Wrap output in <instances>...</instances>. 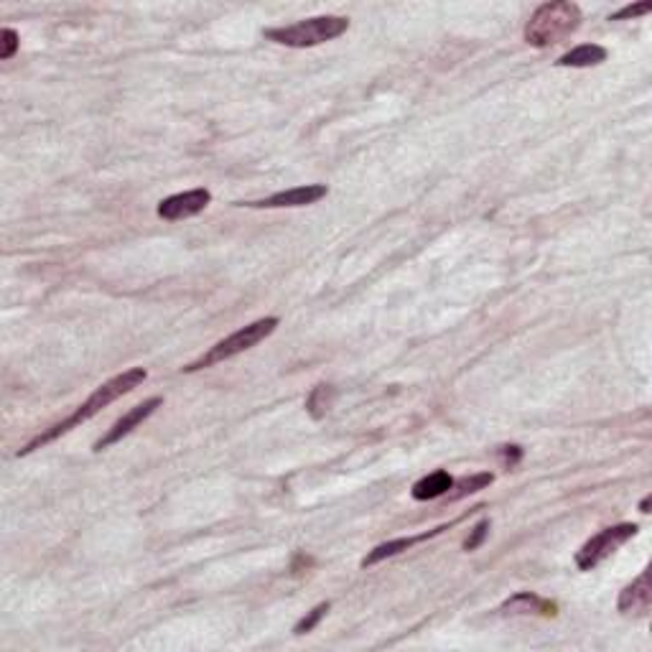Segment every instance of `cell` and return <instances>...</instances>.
<instances>
[{"instance_id":"8","label":"cell","mask_w":652,"mask_h":652,"mask_svg":"<svg viewBox=\"0 0 652 652\" xmlns=\"http://www.w3.org/2000/svg\"><path fill=\"white\" fill-rule=\"evenodd\" d=\"M161 397H151V400H145V403H141V405H135V408H130L123 418H117L113 424V428L102 436V439L95 443V452H105V449H110L113 443H117V441H123L128 433H133V428H138V425L143 424V421H148L154 413H156V408H161Z\"/></svg>"},{"instance_id":"4","label":"cell","mask_w":652,"mask_h":652,"mask_svg":"<svg viewBox=\"0 0 652 652\" xmlns=\"http://www.w3.org/2000/svg\"><path fill=\"white\" fill-rule=\"evenodd\" d=\"M347 29H349V18L319 15V18H309V21H298L293 26L268 29L265 39L281 43V46H291V49H312V46L331 42V39H340L341 33H347Z\"/></svg>"},{"instance_id":"20","label":"cell","mask_w":652,"mask_h":652,"mask_svg":"<svg viewBox=\"0 0 652 652\" xmlns=\"http://www.w3.org/2000/svg\"><path fill=\"white\" fill-rule=\"evenodd\" d=\"M499 456L505 459L508 467H515V464L523 459V449H520V446H502V449H499Z\"/></svg>"},{"instance_id":"13","label":"cell","mask_w":652,"mask_h":652,"mask_svg":"<svg viewBox=\"0 0 652 652\" xmlns=\"http://www.w3.org/2000/svg\"><path fill=\"white\" fill-rule=\"evenodd\" d=\"M601 61H607V49H604V46H599V43H582V46H576V49H571L568 54H564L555 64H558V67H576V70H583V67H596V64H601Z\"/></svg>"},{"instance_id":"10","label":"cell","mask_w":652,"mask_h":652,"mask_svg":"<svg viewBox=\"0 0 652 652\" xmlns=\"http://www.w3.org/2000/svg\"><path fill=\"white\" fill-rule=\"evenodd\" d=\"M461 520V517H459ZM459 520H454L452 525H456ZM452 525H441V527H436V530H428V533H421V536H413V538H396V540H387V543H380L377 548H372L365 558H362V568H369V566H375V564H380V561H385V558H393V555L397 554H403V551H408V548H413V545H418V543H424V540L428 538H436L439 533H443V530H449Z\"/></svg>"},{"instance_id":"3","label":"cell","mask_w":652,"mask_h":652,"mask_svg":"<svg viewBox=\"0 0 652 652\" xmlns=\"http://www.w3.org/2000/svg\"><path fill=\"white\" fill-rule=\"evenodd\" d=\"M278 319L275 316H265V319H257L253 324L242 326L238 329L235 334H229L225 337L222 341H217L214 347H210L204 355L194 359V362H189L184 368V372H199V369H207V368H214V365H219V362H228L232 357L242 355V352H247V349H253L257 347L260 341H265L278 329Z\"/></svg>"},{"instance_id":"2","label":"cell","mask_w":652,"mask_h":652,"mask_svg":"<svg viewBox=\"0 0 652 652\" xmlns=\"http://www.w3.org/2000/svg\"><path fill=\"white\" fill-rule=\"evenodd\" d=\"M582 8L571 0H554L543 3L530 15L525 26V42L536 49H548L554 43L568 39L573 31L582 26Z\"/></svg>"},{"instance_id":"18","label":"cell","mask_w":652,"mask_h":652,"mask_svg":"<svg viewBox=\"0 0 652 652\" xmlns=\"http://www.w3.org/2000/svg\"><path fill=\"white\" fill-rule=\"evenodd\" d=\"M18 33L14 29H3L0 31V59L5 61V59L15 57V51H18Z\"/></svg>"},{"instance_id":"17","label":"cell","mask_w":652,"mask_h":652,"mask_svg":"<svg viewBox=\"0 0 652 652\" xmlns=\"http://www.w3.org/2000/svg\"><path fill=\"white\" fill-rule=\"evenodd\" d=\"M489 536V520L484 517L480 523L471 527V533H469V538L464 540V551H477L480 545L484 543V538Z\"/></svg>"},{"instance_id":"1","label":"cell","mask_w":652,"mask_h":652,"mask_svg":"<svg viewBox=\"0 0 652 652\" xmlns=\"http://www.w3.org/2000/svg\"><path fill=\"white\" fill-rule=\"evenodd\" d=\"M145 377H148V372L143 368H130L126 369L123 375H115L113 380H107V383H102L92 393V396L87 397L85 403L82 405H77V411L71 413L70 418H64V421H59V424H54L49 431H43V433H39L36 439H31L21 452H18V456H26L31 454V452H36V449H42V446H46V443H51V441H57L59 436H64V433H70L71 428H77L79 424H87L89 418H95L102 408H107L110 403H115L117 397H123V396H128V393H133L138 385L145 383Z\"/></svg>"},{"instance_id":"5","label":"cell","mask_w":652,"mask_h":652,"mask_svg":"<svg viewBox=\"0 0 652 652\" xmlns=\"http://www.w3.org/2000/svg\"><path fill=\"white\" fill-rule=\"evenodd\" d=\"M639 533V527L635 523H619L604 527L599 536L583 543V548L576 554V566L582 571H591L601 561H607L617 548H622L627 540H632Z\"/></svg>"},{"instance_id":"16","label":"cell","mask_w":652,"mask_h":652,"mask_svg":"<svg viewBox=\"0 0 652 652\" xmlns=\"http://www.w3.org/2000/svg\"><path fill=\"white\" fill-rule=\"evenodd\" d=\"M329 610H331V604H329V601H321L319 607H313L312 611H306V617L298 619L296 627H293V632H296V635H306V632L316 629V624L324 619L326 614H329Z\"/></svg>"},{"instance_id":"7","label":"cell","mask_w":652,"mask_h":652,"mask_svg":"<svg viewBox=\"0 0 652 652\" xmlns=\"http://www.w3.org/2000/svg\"><path fill=\"white\" fill-rule=\"evenodd\" d=\"M212 201V191L210 189H191V191H182L166 197L158 204V217L169 219V222H179V219H189L194 214L204 212Z\"/></svg>"},{"instance_id":"21","label":"cell","mask_w":652,"mask_h":652,"mask_svg":"<svg viewBox=\"0 0 652 652\" xmlns=\"http://www.w3.org/2000/svg\"><path fill=\"white\" fill-rule=\"evenodd\" d=\"M639 512H642V515H647V512H650V497H645V499L639 502Z\"/></svg>"},{"instance_id":"12","label":"cell","mask_w":652,"mask_h":652,"mask_svg":"<svg viewBox=\"0 0 652 652\" xmlns=\"http://www.w3.org/2000/svg\"><path fill=\"white\" fill-rule=\"evenodd\" d=\"M452 484H454V477H452L449 471L439 469V471H433V474H428V477H424V480H418V482L413 484V499L428 502V499L449 495Z\"/></svg>"},{"instance_id":"14","label":"cell","mask_w":652,"mask_h":652,"mask_svg":"<svg viewBox=\"0 0 652 652\" xmlns=\"http://www.w3.org/2000/svg\"><path fill=\"white\" fill-rule=\"evenodd\" d=\"M492 482H495V474H492V471H480V474H471V477H461L459 482L452 484L449 499L456 502V499H464V497L469 495H477V492L487 489Z\"/></svg>"},{"instance_id":"9","label":"cell","mask_w":652,"mask_h":652,"mask_svg":"<svg viewBox=\"0 0 652 652\" xmlns=\"http://www.w3.org/2000/svg\"><path fill=\"white\" fill-rule=\"evenodd\" d=\"M652 604V582H650V568L639 573L638 582H632L629 586H624L619 601H617V610L622 614H647Z\"/></svg>"},{"instance_id":"6","label":"cell","mask_w":652,"mask_h":652,"mask_svg":"<svg viewBox=\"0 0 652 652\" xmlns=\"http://www.w3.org/2000/svg\"><path fill=\"white\" fill-rule=\"evenodd\" d=\"M329 194L324 184H306L296 186V189H285V191H275L270 197L260 199V201H245L240 207H250V210H285V207H309L316 204Z\"/></svg>"},{"instance_id":"19","label":"cell","mask_w":652,"mask_h":652,"mask_svg":"<svg viewBox=\"0 0 652 652\" xmlns=\"http://www.w3.org/2000/svg\"><path fill=\"white\" fill-rule=\"evenodd\" d=\"M652 11V3H638V5H624V8H619L617 14H611L610 15V21H629V18H638V15H645V14H650Z\"/></svg>"},{"instance_id":"11","label":"cell","mask_w":652,"mask_h":652,"mask_svg":"<svg viewBox=\"0 0 652 652\" xmlns=\"http://www.w3.org/2000/svg\"><path fill=\"white\" fill-rule=\"evenodd\" d=\"M502 614H540V617H555L558 607L555 601H548L543 596L533 594V591H520V594L510 596L502 607Z\"/></svg>"},{"instance_id":"15","label":"cell","mask_w":652,"mask_h":652,"mask_svg":"<svg viewBox=\"0 0 652 652\" xmlns=\"http://www.w3.org/2000/svg\"><path fill=\"white\" fill-rule=\"evenodd\" d=\"M331 403H334V387L331 385H316L309 400H306V411L312 413L313 418H324L326 411L331 408Z\"/></svg>"}]
</instances>
